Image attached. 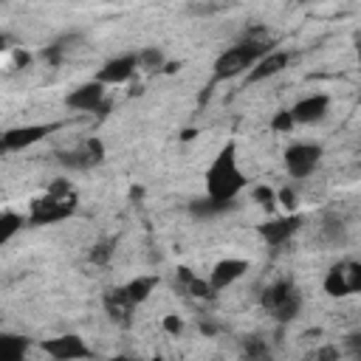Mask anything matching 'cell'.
I'll use <instances>...</instances> for the list:
<instances>
[{"instance_id": "cell-8", "label": "cell", "mask_w": 361, "mask_h": 361, "mask_svg": "<svg viewBox=\"0 0 361 361\" xmlns=\"http://www.w3.org/2000/svg\"><path fill=\"white\" fill-rule=\"evenodd\" d=\"M56 158H59V164L68 166V169H93V166H102V164H104V144L90 135L82 147L68 149V152H59Z\"/></svg>"}, {"instance_id": "cell-9", "label": "cell", "mask_w": 361, "mask_h": 361, "mask_svg": "<svg viewBox=\"0 0 361 361\" xmlns=\"http://www.w3.org/2000/svg\"><path fill=\"white\" fill-rule=\"evenodd\" d=\"M42 350L54 358V361H82V358H90V347L73 336V333H65V336H56V338H45L42 341Z\"/></svg>"}, {"instance_id": "cell-11", "label": "cell", "mask_w": 361, "mask_h": 361, "mask_svg": "<svg viewBox=\"0 0 361 361\" xmlns=\"http://www.w3.org/2000/svg\"><path fill=\"white\" fill-rule=\"evenodd\" d=\"M65 104H68L71 110L96 113V110L104 104V85H99L96 79H93V82H85V85H79L76 90H71V93H68Z\"/></svg>"}, {"instance_id": "cell-18", "label": "cell", "mask_w": 361, "mask_h": 361, "mask_svg": "<svg viewBox=\"0 0 361 361\" xmlns=\"http://www.w3.org/2000/svg\"><path fill=\"white\" fill-rule=\"evenodd\" d=\"M82 42V34H76V31H71V34H62L59 39H54L51 45H45V51H42V59L45 62H51V65H59L76 45Z\"/></svg>"}, {"instance_id": "cell-29", "label": "cell", "mask_w": 361, "mask_h": 361, "mask_svg": "<svg viewBox=\"0 0 361 361\" xmlns=\"http://www.w3.org/2000/svg\"><path fill=\"white\" fill-rule=\"evenodd\" d=\"M45 195H54V197H73V186H71L65 178H56V180L45 189Z\"/></svg>"}, {"instance_id": "cell-38", "label": "cell", "mask_w": 361, "mask_h": 361, "mask_svg": "<svg viewBox=\"0 0 361 361\" xmlns=\"http://www.w3.org/2000/svg\"><path fill=\"white\" fill-rule=\"evenodd\" d=\"M141 195H144V189H138V186H135V189H130V197H141Z\"/></svg>"}, {"instance_id": "cell-33", "label": "cell", "mask_w": 361, "mask_h": 361, "mask_svg": "<svg viewBox=\"0 0 361 361\" xmlns=\"http://www.w3.org/2000/svg\"><path fill=\"white\" fill-rule=\"evenodd\" d=\"M28 59H31V56H28L25 51H20V48L14 51V65H17V68H25V65H28Z\"/></svg>"}, {"instance_id": "cell-10", "label": "cell", "mask_w": 361, "mask_h": 361, "mask_svg": "<svg viewBox=\"0 0 361 361\" xmlns=\"http://www.w3.org/2000/svg\"><path fill=\"white\" fill-rule=\"evenodd\" d=\"M135 68H138L135 54L113 56V59H107V62L99 68L96 82H99V85H121V82H127V79L135 73Z\"/></svg>"}, {"instance_id": "cell-32", "label": "cell", "mask_w": 361, "mask_h": 361, "mask_svg": "<svg viewBox=\"0 0 361 361\" xmlns=\"http://www.w3.org/2000/svg\"><path fill=\"white\" fill-rule=\"evenodd\" d=\"M164 330H166L169 336H180V330H183V322H180V316L169 313V316L164 319Z\"/></svg>"}, {"instance_id": "cell-19", "label": "cell", "mask_w": 361, "mask_h": 361, "mask_svg": "<svg viewBox=\"0 0 361 361\" xmlns=\"http://www.w3.org/2000/svg\"><path fill=\"white\" fill-rule=\"evenodd\" d=\"M28 353V338L17 333H0V361H23Z\"/></svg>"}, {"instance_id": "cell-22", "label": "cell", "mask_w": 361, "mask_h": 361, "mask_svg": "<svg viewBox=\"0 0 361 361\" xmlns=\"http://www.w3.org/2000/svg\"><path fill=\"white\" fill-rule=\"evenodd\" d=\"M243 361H271V350L259 336H248L243 344Z\"/></svg>"}, {"instance_id": "cell-21", "label": "cell", "mask_w": 361, "mask_h": 361, "mask_svg": "<svg viewBox=\"0 0 361 361\" xmlns=\"http://www.w3.org/2000/svg\"><path fill=\"white\" fill-rule=\"evenodd\" d=\"M155 285H158V276H135L133 282L124 285V293H127L130 305L135 307V305H141V302L149 299V293L155 290Z\"/></svg>"}, {"instance_id": "cell-12", "label": "cell", "mask_w": 361, "mask_h": 361, "mask_svg": "<svg viewBox=\"0 0 361 361\" xmlns=\"http://www.w3.org/2000/svg\"><path fill=\"white\" fill-rule=\"evenodd\" d=\"M327 107H330V99L324 93H310L305 99H299L293 107H290V116H293V124H313V121H322L327 116Z\"/></svg>"}, {"instance_id": "cell-26", "label": "cell", "mask_w": 361, "mask_h": 361, "mask_svg": "<svg viewBox=\"0 0 361 361\" xmlns=\"http://www.w3.org/2000/svg\"><path fill=\"white\" fill-rule=\"evenodd\" d=\"M90 262H96V265H107L110 259H113V240H102V243H96L93 248H90Z\"/></svg>"}, {"instance_id": "cell-14", "label": "cell", "mask_w": 361, "mask_h": 361, "mask_svg": "<svg viewBox=\"0 0 361 361\" xmlns=\"http://www.w3.org/2000/svg\"><path fill=\"white\" fill-rule=\"evenodd\" d=\"M248 271V262L245 259H237V257H226V259H220L214 268H212V276H209V285H212V290L217 293V290H223V288H228V285H234L243 274Z\"/></svg>"}, {"instance_id": "cell-5", "label": "cell", "mask_w": 361, "mask_h": 361, "mask_svg": "<svg viewBox=\"0 0 361 361\" xmlns=\"http://www.w3.org/2000/svg\"><path fill=\"white\" fill-rule=\"evenodd\" d=\"M361 288V265L353 259L336 262L324 276V293L330 296H347Z\"/></svg>"}, {"instance_id": "cell-4", "label": "cell", "mask_w": 361, "mask_h": 361, "mask_svg": "<svg viewBox=\"0 0 361 361\" xmlns=\"http://www.w3.org/2000/svg\"><path fill=\"white\" fill-rule=\"evenodd\" d=\"M76 212V195L73 197H54V195H42L31 203V214L28 223L31 226H51V223H62Z\"/></svg>"}, {"instance_id": "cell-16", "label": "cell", "mask_w": 361, "mask_h": 361, "mask_svg": "<svg viewBox=\"0 0 361 361\" xmlns=\"http://www.w3.org/2000/svg\"><path fill=\"white\" fill-rule=\"evenodd\" d=\"M175 285H178V290L186 293V296H195V299H214V290H212L209 279L203 282L200 276L192 274V268H183V265H180V268L175 271Z\"/></svg>"}, {"instance_id": "cell-15", "label": "cell", "mask_w": 361, "mask_h": 361, "mask_svg": "<svg viewBox=\"0 0 361 361\" xmlns=\"http://www.w3.org/2000/svg\"><path fill=\"white\" fill-rule=\"evenodd\" d=\"M288 62H290V54H288V51H271V54H265V56L248 71V82L271 79V76L282 73V71L288 68Z\"/></svg>"}, {"instance_id": "cell-39", "label": "cell", "mask_w": 361, "mask_h": 361, "mask_svg": "<svg viewBox=\"0 0 361 361\" xmlns=\"http://www.w3.org/2000/svg\"><path fill=\"white\" fill-rule=\"evenodd\" d=\"M152 361H164V358H161V355H155V358H152Z\"/></svg>"}, {"instance_id": "cell-25", "label": "cell", "mask_w": 361, "mask_h": 361, "mask_svg": "<svg viewBox=\"0 0 361 361\" xmlns=\"http://www.w3.org/2000/svg\"><path fill=\"white\" fill-rule=\"evenodd\" d=\"M344 237H347V231H344V223H341V220L330 217V220L322 226V240H324V243L338 245V243H344Z\"/></svg>"}, {"instance_id": "cell-17", "label": "cell", "mask_w": 361, "mask_h": 361, "mask_svg": "<svg viewBox=\"0 0 361 361\" xmlns=\"http://www.w3.org/2000/svg\"><path fill=\"white\" fill-rule=\"evenodd\" d=\"M104 310H107V316H110L113 322H118V324H130L133 305H130L124 288H110V290H104Z\"/></svg>"}, {"instance_id": "cell-34", "label": "cell", "mask_w": 361, "mask_h": 361, "mask_svg": "<svg viewBox=\"0 0 361 361\" xmlns=\"http://www.w3.org/2000/svg\"><path fill=\"white\" fill-rule=\"evenodd\" d=\"M347 347L353 350V355H358V333H353V336H347Z\"/></svg>"}, {"instance_id": "cell-27", "label": "cell", "mask_w": 361, "mask_h": 361, "mask_svg": "<svg viewBox=\"0 0 361 361\" xmlns=\"http://www.w3.org/2000/svg\"><path fill=\"white\" fill-rule=\"evenodd\" d=\"M254 200L265 209V212H274V206H276V192L271 189V186H254Z\"/></svg>"}, {"instance_id": "cell-30", "label": "cell", "mask_w": 361, "mask_h": 361, "mask_svg": "<svg viewBox=\"0 0 361 361\" xmlns=\"http://www.w3.org/2000/svg\"><path fill=\"white\" fill-rule=\"evenodd\" d=\"M276 203H282L288 212H293V209L299 206V195L293 192V186H285V189L276 192Z\"/></svg>"}, {"instance_id": "cell-3", "label": "cell", "mask_w": 361, "mask_h": 361, "mask_svg": "<svg viewBox=\"0 0 361 361\" xmlns=\"http://www.w3.org/2000/svg\"><path fill=\"white\" fill-rule=\"evenodd\" d=\"M262 307L276 319V322H290V319H296V313H299V307H302V293H299V288L293 285V282H288V279H279V282H274V285H268L265 290H262Z\"/></svg>"}, {"instance_id": "cell-37", "label": "cell", "mask_w": 361, "mask_h": 361, "mask_svg": "<svg viewBox=\"0 0 361 361\" xmlns=\"http://www.w3.org/2000/svg\"><path fill=\"white\" fill-rule=\"evenodd\" d=\"M180 138H183V141H189V138H195V130H183V133H180Z\"/></svg>"}, {"instance_id": "cell-7", "label": "cell", "mask_w": 361, "mask_h": 361, "mask_svg": "<svg viewBox=\"0 0 361 361\" xmlns=\"http://www.w3.org/2000/svg\"><path fill=\"white\" fill-rule=\"evenodd\" d=\"M59 124H25V127H14V130H6L0 133V155L6 152H17V149H25L37 141H42L45 135H51Z\"/></svg>"}, {"instance_id": "cell-13", "label": "cell", "mask_w": 361, "mask_h": 361, "mask_svg": "<svg viewBox=\"0 0 361 361\" xmlns=\"http://www.w3.org/2000/svg\"><path fill=\"white\" fill-rule=\"evenodd\" d=\"M299 226H302V217H299V214L274 217V220H268V223L259 226V234H262V240H265L268 245H282V243H288V240L299 231Z\"/></svg>"}, {"instance_id": "cell-2", "label": "cell", "mask_w": 361, "mask_h": 361, "mask_svg": "<svg viewBox=\"0 0 361 361\" xmlns=\"http://www.w3.org/2000/svg\"><path fill=\"white\" fill-rule=\"evenodd\" d=\"M271 39L268 42H251V39H240L237 45H231L228 51H223L214 62V79H231L248 68H254L265 54H271Z\"/></svg>"}, {"instance_id": "cell-6", "label": "cell", "mask_w": 361, "mask_h": 361, "mask_svg": "<svg viewBox=\"0 0 361 361\" xmlns=\"http://www.w3.org/2000/svg\"><path fill=\"white\" fill-rule=\"evenodd\" d=\"M322 161V147L319 144H307V141H299V144H290L285 149V169L290 178H307Z\"/></svg>"}, {"instance_id": "cell-24", "label": "cell", "mask_w": 361, "mask_h": 361, "mask_svg": "<svg viewBox=\"0 0 361 361\" xmlns=\"http://www.w3.org/2000/svg\"><path fill=\"white\" fill-rule=\"evenodd\" d=\"M23 226H25V220H23L17 212H3V214H0V248H3Z\"/></svg>"}, {"instance_id": "cell-20", "label": "cell", "mask_w": 361, "mask_h": 361, "mask_svg": "<svg viewBox=\"0 0 361 361\" xmlns=\"http://www.w3.org/2000/svg\"><path fill=\"white\" fill-rule=\"evenodd\" d=\"M231 209H234V200H212V197H197V200H192V203H189V212H192L195 217H200V220H206V217H217V214L231 212Z\"/></svg>"}, {"instance_id": "cell-35", "label": "cell", "mask_w": 361, "mask_h": 361, "mask_svg": "<svg viewBox=\"0 0 361 361\" xmlns=\"http://www.w3.org/2000/svg\"><path fill=\"white\" fill-rule=\"evenodd\" d=\"M11 42H14V39H11L8 34H0V51H6V48H11Z\"/></svg>"}, {"instance_id": "cell-1", "label": "cell", "mask_w": 361, "mask_h": 361, "mask_svg": "<svg viewBox=\"0 0 361 361\" xmlns=\"http://www.w3.org/2000/svg\"><path fill=\"white\" fill-rule=\"evenodd\" d=\"M245 186V175L237 166V147L226 144L206 172V197L212 200H234Z\"/></svg>"}, {"instance_id": "cell-23", "label": "cell", "mask_w": 361, "mask_h": 361, "mask_svg": "<svg viewBox=\"0 0 361 361\" xmlns=\"http://www.w3.org/2000/svg\"><path fill=\"white\" fill-rule=\"evenodd\" d=\"M135 62L144 71H161V68H166V56H164L161 48H141L135 54Z\"/></svg>"}, {"instance_id": "cell-36", "label": "cell", "mask_w": 361, "mask_h": 361, "mask_svg": "<svg viewBox=\"0 0 361 361\" xmlns=\"http://www.w3.org/2000/svg\"><path fill=\"white\" fill-rule=\"evenodd\" d=\"M110 361H141V358H135V355H113Z\"/></svg>"}, {"instance_id": "cell-28", "label": "cell", "mask_w": 361, "mask_h": 361, "mask_svg": "<svg viewBox=\"0 0 361 361\" xmlns=\"http://www.w3.org/2000/svg\"><path fill=\"white\" fill-rule=\"evenodd\" d=\"M338 355H341V350H338V347H333V344H324V347L313 350V353L307 355V361H338Z\"/></svg>"}, {"instance_id": "cell-31", "label": "cell", "mask_w": 361, "mask_h": 361, "mask_svg": "<svg viewBox=\"0 0 361 361\" xmlns=\"http://www.w3.org/2000/svg\"><path fill=\"white\" fill-rule=\"evenodd\" d=\"M271 127H274L276 133H290V130H293V116H290V110L276 113L274 121H271Z\"/></svg>"}]
</instances>
